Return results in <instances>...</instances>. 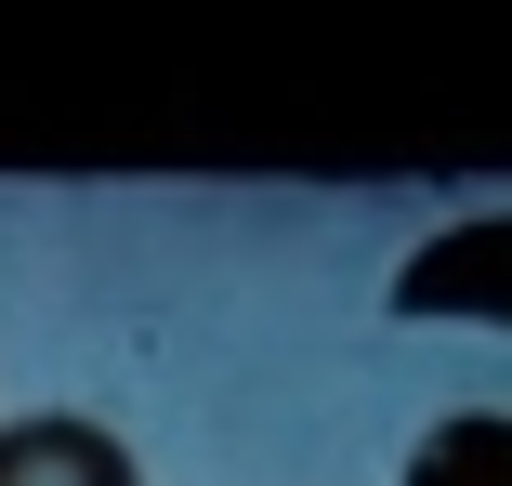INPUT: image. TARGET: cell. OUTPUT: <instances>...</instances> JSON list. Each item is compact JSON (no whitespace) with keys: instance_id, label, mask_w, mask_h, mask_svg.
Listing matches in <instances>:
<instances>
[{"instance_id":"cell-1","label":"cell","mask_w":512,"mask_h":486,"mask_svg":"<svg viewBox=\"0 0 512 486\" xmlns=\"http://www.w3.org/2000/svg\"><path fill=\"white\" fill-rule=\"evenodd\" d=\"M394 316H486V329H512V211L434 224L394 263Z\"/></svg>"},{"instance_id":"cell-3","label":"cell","mask_w":512,"mask_h":486,"mask_svg":"<svg viewBox=\"0 0 512 486\" xmlns=\"http://www.w3.org/2000/svg\"><path fill=\"white\" fill-rule=\"evenodd\" d=\"M394 486H512V421H499V408L434 421L421 447H407V473H394Z\"/></svg>"},{"instance_id":"cell-2","label":"cell","mask_w":512,"mask_h":486,"mask_svg":"<svg viewBox=\"0 0 512 486\" xmlns=\"http://www.w3.org/2000/svg\"><path fill=\"white\" fill-rule=\"evenodd\" d=\"M0 486H145V473H132V447L106 421L40 408V421H0Z\"/></svg>"}]
</instances>
